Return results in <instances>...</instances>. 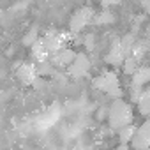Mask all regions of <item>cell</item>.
<instances>
[{
    "label": "cell",
    "mask_w": 150,
    "mask_h": 150,
    "mask_svg": "<svg viewBox=\"0 0 150 150\" xmlns=\"http://www.w3.org/2000/svg\"><path fill=\"white\" fill-rule=\"evenodd\" d=\"M35 69H37V74L41 78H46V76H53L55 72V67L50 60H42V62H37L35 64Z\"/></svg>",
    "instance_id": "cell-14"
},
{
    "label": "cell",
    "mask_w": 150,
    "mask_h": 150,
    "mask_svg": "<svg viewBox=\"0 0 150 150\" xmlns=\"http://www.w3.org/2000/svg\"><path fill=\"white\" fill-rule=\"evenodd\" d=\"M41 42H42V46L46 48V51L50 55L55 53V51H58V50H62V48H65V44H67L62 39V34L60 32H48V34H44L41 37Z\"/></svg>",
    "instance_id": "cell-8"
},
{
    "label": "cell",
    "mask_w": 150,
    "mask_h": 150,
    "mask_svg": "<svg viewBox=\"0 0 150 150\" xmlns=\"http://www.w3.org/2000/svg\"><path fill=\"white\" fill-rule=\"evenodd\" d=\"M37 41H39V30H37V27H32V28L23 35V39H21V42H23L25 48H32Z\"/></svg>",
    "instance_id": "cell-16"
},
{
    "label": "cell",
    "mask_w": 150,
    "mask_h": 150,
    "mask_svg": "<svg viewBox=\"0 0 150 150\" xmlns=\"http://www.w3.org/2000/svg\"><path fill=\"white\" fill-rule=\"evenodd\" d=\"M90 65H92L90 64V58L83 51H80V53H76L74 60L67 67V74H69L71 78H74V80H80V78H83L85 74L90 71Z\"/></svg>",
    "instance_id": "cell-4"
},
{
    "label": "cell",
    "mask_w": 150,
    "mask_h": 150,
    "mask_svg": "<svg viewBox=\"0 0 150 150\" xmlns=\"http://www.w3.org/2000/svg\"><path fill=\"white\" fill-rule=\"evenodd\" d=\"M99 2H101L103 9H110V7H113V6L120 4V0H99Z\"/></svg>",
    "instance_id": "cell-19"
},
{
    "label": "cell",
    "mask_w": 150,
    "mask_h": 150,
    "mask_svg": "<svg viewBox=\"0 0 150 150\" xmlns=\"http://www.w3.org/2000/svg\"><path fill=\"white\" fill-rule=\"evenodd\" d=\"M138 64H139V60H138V58H134L132 55H129V57L124 60V64H122V69H124V72H125V74L132 76V74L138 71V67H139Z\"/></svg>",
    "instance_id": "cell-17"
},
{
    "label": "cell",
    "mask_w": 150,
    "mask_h": 150,
    "mask_svg": "<svg viewBox=\"0 0 150 150\" xmlns=\"http://www.w3.org/2000/svg\"><path fill=\"white\" fill-rule=\"evenodd\" d=\"M139 4L143 6L145 13H146V14H150V0H139Z\"/></svg>",
    "instance_id": "cell-20"
},
{
    "label": "cell",
    "mask_w": 150,
    "mask_h": 150,
    "mask_svg": "<svg viewBox=\"0 0 150 150\" xmlns=\"http://www.w3.org/2000/svg\"><path fill=\"white\" fill-rule=\"evenodd\" d=\"M145 150H150V148H145Z\"/></svg>",
    "instance_id": "cell-22"
},
{
    "label": "cell",
    "mask_w": 150,
    "mask_h": 150,
    "mask_svg": "<svg viewBox=\"0 0 150 150\" xmlns=\"http://www.w3.org/2000/svg\"><path fill=\"white\" fill-rule=\"evenodd\" d=\"M104 60H106V64H110V65H122V64H124L125 55H124V51H122V48H120L118 39L111 44V48H110V51L106 53Z\"/></svg>",
    "instance_id": "cell-9"
},
{
    "label": "cell",
    "mask_w": 150,
    "mask_h": 150,
    "mask_svg": "<svg viewBox=\"0 0 150 150\" xmlns=\"http://www.w3.org/2000/svg\"><path fill=\"white\" fill-rule=\"evenodd\" d=\"M83 44H85V50H87V51H92V50H94V44H96L94 34H87V35L83 37Z\"/></svg>",
    "instance_id": "cell-18"
},
{
    "label": "cell",
    "mask_w": 150,
    "mask_h": 150,
    "mask_svg": "<svg viewBox=\"0 0 150 150\" xmlns=\"http://www.w3.org/2000/svg\"><path fill=\"white\" fill-rule=\"evenodd\" d=\"M94 16H96V13H94L92 7H81V9H78L76 13L71 16V21H69V28H71V32H72V34L81 32L88 23H92Z\"/></svg>",
    "instance_id": "cell-3"
},
{
    "label": "cell",
    "mask_w": 150,
    "mask_h": 150,
    "mask_svg": "<svg viewBox=\"0 0 150 150\" xmlns=\"http://www.w3.org/2000/svg\"><path fill=\"white\" fill-rule=\"evenodd\" d=\"M94 23H97V25H108V23H115V14L113 13H110V9H103L101 13H96V16H94V20H92Z\"/></svg>",
    "instance_id": "cell-13"
},
{
    "label": "cell",
    "mask_w": 150,
    "mask_h": 150,
    "mask_svg": "<svg viewBox=\"0 0 150 150\" xmlns=\"http://www.w3.org/2000/svg\"><path fill=\"white\" fill-rule=\"evenodd\" d=\"M150 83V67L143 65V67H138V71L132 74V85L134 87H145Z\"/></svg>",
    "instance_id": "cell-10"
},
{
    "label": "cell",
    "mask_w": 150,
    "mask_h": 150,
    "mask_svg": "<svg viewBox=\"0 0 150 150\" xmlns=\"http://www.w3.org/2000/svg\"><path fill=\"white\" fill-rule=\"evenodd\" d=\"M92 85H94V88L106 92L110 97L122 99V88H120V81H118V76H117L115 72H104V74H101V76L94 78Z\"/></svg>",
    "instance_id": "cell-2"
},
{
    "label": "cell",
    "mask_w": 150,
    "mask_h": 150,
    "mask_svg": "<svg viewBox=\"0 0 150 150\" xmlns=\"http://www.w3.org/2000/svg\"><path fill=\"white\" fill-rule=\"evenodd\" d=\"M30 50H32V58L35 60V64H37V62H42V60H50V53H48L46 48L42 46L41 37H39V41H37Z\"/></svg>",
    "instance_id": "cell-11"
},
{
    "label": "cell",
    "mask_w": 150,
    "mask_h": 150,
    "mask_svg": "<svg viewBox=\"0 0 150 150\" xmlns=\"http://www.w3.org/2000/svg\"><path fill=\"white\" fill-rule=\"evenodd\" d=\"M118 132V141L120 143H131V139H132V136H134V132H136V125H132V124H129V125H125V127H122L120 131H117Z\"/></svg>",
    "instance_id": "cell-15"
},
{
    "label": "cell",
    "mask_w": 150,
    "mask_h": 150,
    "mask_svg": "<svg viewBox=\"0 0 150 150\" xmlns=\"http://www.w3.org/2000/svg\"><path fill=\"white\" fill-rule=\"evenodd\" d=\"M74 57H76V51H74L72 48H62L55 53L50 55V62L53 64V67L58 71V69H67L71 65V62L74 60Z\"/></svg>",
    "instance_id": "cell-6"
},
{
    "label": "cell",
    "mask_w": 150,
    "mask_h": 150,
    "mask_svg": "<svg viewBox=\"0 0 150 150\" xmlns=\"http://www.w3.org/2000/svg\"><path fill=\"white\" fill-rule=\"evenodd\" d=\"M113 150H131V146L127 145V143H120L117 148H113Z\"/></svg>",
    "instance_id": "cell-21"
},
{
    "label": "cell",
    "mask_w": 150,
    "mask_h": 150,
    "mask_svg": "<svg viewBox=\"0 0 150 150\" xmlns=\"http://www.w3.org/2000/svg\"><path fill=\"white\" fill-rule=\"evenodd\" d=\"M118 42H120V48H122V51H124L125 58H127V57L131 55V51H132L134 44H136V37H134V34H125L124 37H120V39H118Z\"/></svg>",
    "instance_id": "cell-12"
},
{
    "label": "cell",
    "mask_w": 150,
    "mask_h": 150,
    "mask_svg": "<svg viewBox=\"0 0 150 150\" xmlns=\"http://www.w3.org/2000/svg\"><path fill=\"white\" fill-rule=\"evenodd\" d=\"M110 127L113 131H120L122 127L132 124V108L124 99H115L111 106H108V118Z\"/></svg>",
    "instance_id": "cell-1"
},
{
    "label": "cell",
    "mask_w": 150,
    "mask_h": 150,
    "mask_svg": "<svg viewBox=\"0 0 150 150\" xmlns=\"http://www.w3.org/2000/svg\"><path fill=\"white\" fill-rule=\"evenodd\" d=\"M129 146H131V150H145V148H150V120H146L139 127H136V132H134Z\"/></svg>",
    "instance_id": "cell-5"
},
{
    "label": "cell",
    "mask_w": 150,
    "mask_h": 150,
    "mask_svg": "<svg viewBox=\"0 0 150 150\" xmlns=\"http://www.w3.org/2000/svg\"><path fill=\"white\" fill-rule=\"evenodd\" d=\"M16 76H18V80H20L21 83L32 85V83L39 78L37 69H35V64H28V62L18 64V67H16Z\"/></svg>",
    "instance_id": "cell-7"
}]
</instances>
